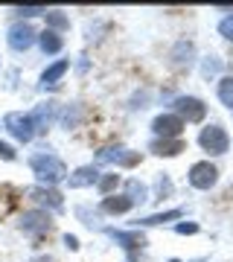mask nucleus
<instances>
[{
    "mask_svg": "<svg viewBox=\"0 0 233 262\" xmlns=\"http://www.w3.org/2000/svg\"><path fill=\"white\" fill-rule=\"evenodd\" d=\"M29 166L35 169V175L41 181H47V184H56V181H61L67 175L65 163L58 158H53L50 151H38V155H32L29 158Z\"/></svg>",
    "mask_w": 233,
    "mask_h": 262,
    "instance_id": "obj_1",
    "label": "nucleus"
},
{
    "mask_svg": "<svg viewBox=\"0 0 233 262\" xmlns=\"http://www.w3.org/2000/svg\"><path fill=\"white\" fill-rule=\"evenodd\" d=\"M198 143H201V149L210 151V155H224V151L230 149V137H227V131L222 125H207L201 134H198Z\"/></svg>",
    "mask_w": 233,
    "mask_h": 262,
    "instance_id": "obj_2",
    "label": "nucleus"
},
{
    "mask_svg": "<svg viewBox=\"0 0 233 262\" xmlns=\"http://www.w3.org/2000/svg\"><path fill=\"white\" fill-rule=\"evenodd\" d=\"M216 181H219V169L210 160H201V163H196V166L189 169V184L196 189H210Z\"/></svg>",
    "mask_w": 233,
    "mask_h": 262,
    "instance_id": "obj_3",
    "label": "nucleus"
},
{
    "mask_svg": "<svg viewBox=\"0 0 233 262\" xmlns=\"http://www.w3.org/2000/svg\"><path fill=\"white\" fill-rule=\"evenodd\" d=\"M175 111L181 114V120L186 117V122H201L207 108H204L201 99H196V96H181V99H175Z\"/></svg>",
    "mask_w": 233,
    "mask_h": 262,
    "instance_id": "obj_4",
    "label": "nucleus"
},
{
    "mask_svg": "<svg viewBox=\"0 0 233 262\" xmlns=\"http://www.w3.org/2000/svg\"><path fill=\"white\" fill-rule=\"evenodd\" d=\"M152 128L158 131L160 137H163V140H169V137H181V131H184V120H181V117H178V114H160L158 120L152 122Z\"/></svg>",
    "mask_w": 233,
    "mask_h": 262,
    "instance_id": "obj_5",
    "label": "nucleus"
},
{
    "mask_svg": "<svg viewBox=\"0 0 233 262\" xmlns=\"http://www.w3.org/2000/svg\"><path fill=\"white\" fill-rule=\"evenodd\" d=\"M3 122H6V128H9L20 143H29L32 137H35V125H32V120L24 117V114H9Z\"/></svg>",
    "mask_w": 233,
    "mask_h": 262,
    "instance_id": "obj_6",
    "label": "nucleus"
},
{
    "mask_svg": "<svg viewBox=\"0 0 233 262\" xmlns=\"http://www.w3.org/2000/svg\"><path fill=\"white\" fill-rule=\"evenodd\" d=\"M32 41H35V29L29 27V24H15L9 27V47L12 50H29L32 47Z\"/></svg>",
    "mask_w": 233,
    "mask_h": 262,
    "instance_id": "obj_7",
    "label": "nucleus"
},
{
    "mask_svg": "<svg viewBox=\"0 0 233 262\" xmlns=\"http://www.w3.org/2000/svg\"><path fill=\"white\" fill-rule=\"evenodd\" d=\"M20 227H24L27 233H47V230H50V215L41 213V210L24 213V219H20Z\"/></svg>",
    "mask_w": 233,
    "mask_h": 262,
    "instance_id": "obj_8",
    "label": "nucleus"
},
{
    "mask_svg": "<svg viewBox=\"0 0 233 262\" xmlns=\"http://www.w3.org/2000/svg\"><path fill=\"white\" fill-rule=\"evenodd\" d=\"M99 160H102V163H108V160H117L120 166H134V163H140V155H137V151L125 155V149H122V146H111V149L99 151Z\"/></svg>",
    "mask_w": 233,
    "mask_h": 262,
    "instance_id": "obj_9",
    "label": "nucleus"
},
{
    "mask_svg": "<svg viewBox=\"0 0 233 262\" xmlns=\"http://www.w3.org/2000/svg\"><path fill=\"white\" fill-rule=\"evenodd\" d=\"M53 117H56V102H44V105H38L35 114H29V120H32L35 131H47V125L53 122Z\"/></svg>",
    "mask_w": 233,
    "mask_h": 262,
    "instance_id": "obj_10",
    "label": "nucleus"
},
{
    "mask_svg": "<svg viewBox=\"0 0 233 262\" xmlns=\"http://www.w3.org/2000/svg\"><path fill=\"white\" fill-rule=\"evenodd\" d=\"M193 56H196L193 41H178L175 47H172V61L175 64H193Z\"/></svg>",
    "mask_w": 233,
    "mask_h": 262,
    "instance_id": "obj_11",
    "label": "nucleus"
},
{
    "mask_svg": "<svg viewBox=\"0 0 233 262\" xmlns=\"http://www.w3.org/2000/svg\"><path fill=\"white\" fill-rule=\"evenodd\" d=\"M155 155H166V158H175V155H181L184 151V140H155L149 146Z\"/></svg>",
    "mask_w": 233,
    "mask_h": 262,
    "instance_id": "obj_12",
    "label": "nucleus"
},
{
    "mask_svg": "<svg viewBox=\"0 0 233 262\" xmlns=\"http://www.w3.org/2000/svg\"><path fill=\"white\" fill-rule=\"evenodd\" d=\"M131 207H134V204H131V201H129L125 195H108V198L102 201V210H105V213H111V215L129 213Z\"/></svg>",
    "mask_w": 233,
    "mask_h": 262,
    "instance_id": "obj_13",
    "label": "nucleus"
},
{
    "mask_svg": "<svg viewBox=\"0 0 233 262\" xmlns=\"http://www.w3.org/2000/svg\"><path fill=\"white\" fill-rule=\"evenodd\" d=\"M29 195L35 198V201H41V204H50L53 210H61V195H58V192H53V189L38 187V189H32Z\"/></svg>",
    "mask_w": 233,
    "mask_h": 262,
    "instance_id": "obj_14",
    "label": "nucleus"
},
{
    "mask_svg": "<svg viewBox=\"0 0 233 262\" xmlns=\"http://www.w3.org/2000/svg\"><path fill=\"white\" fill-rule=\"evenodd\" d=\"M88 184H96V169L93 166H82L76 169V175H70V187H88Z\"/></svg>",
    "mask_w": 233,
    "mask_h": 262,
    "instance_id": "obj_15",
    "label": "nucleus"
},
{
    "mask_svg": "<svg viewBox=\"0 0 233 262\" xmlns=\"http://www.w3.org/2000/svg\"><path fill=\"white\" fill-rule=\"evenodd\" d=\"M67 61H56V64L50 67V70H44V76H41V82H44V88L47 84H50V88H53V84H58V79H61V76L67 73Z\"/></svg>",
    "mask_w": 233,
    "mask_h": 262,
    "instance_id": "obj_16",
    "label": "nucleus"
},
{
    "mask_svg": "<svg viewBox=\"0 0 233 262\" xmlns=\"http://www.w3.org/2000/svg\"><path fill=\"white\" fill-rule=\"evenodd\" d=\"M114 239H117L122 248H129V251H134V248H143V245H146L143 233H114Z\"/></svg>",
    "mask_w": 233,
    "mask_h": 262,
    "instance_id": "obj_17",
    "label": "nucleus"
},
{
    "mask_svg": "<svg viewBox=\"0 0 233 262\" xmlns=\"http://www.w3.org/2000/svg\"><path fill=\"white\" fill-rule=\"evenodd\" d=\"M41 50L44 53H58L61 50V35H56L53 29H47L44 35H41Z\"/></svg>",
    "mask_w": 233,
    "mask_h": 262,
    "instance_id": "obj_18",
    "label": "nucleus"
},
{
    "mask_svg": "<svg viewBox=\"0 0 233 262\" xmlns=\"http://www.w3.org/2000/svg\"><path fill=\"white\" fill-rule=\"evenodd\" d=\"M219 99H222V105L233 108V76H224L219 82Z\"/></svg>",
    "mask_w": 233,
    "mask_h": 262,
    "instance_id": "obj_19",
    "label": "nucleus"
},
{
    "mask_svg": "<svg viewBox=\"0 0 233 262\" xmlns=\"http://www.w3.org/2000/svg\"><path fill=\"white\" fill-rule=\"evenodd\" d=\"M131 204H143L146 201V187L140 181H129V195H125Z\"/></svg>",
    "mask_w": 233,
    "mask_h": 262,
    "instance_id": "obj_20",
    "label": "nucleus"
},
{
    "mask_svg": "<svg viewBox=\"0 0 233 262\" xmlns=\"http://www.w3.org/2000/svg\"><path fill=\"white\" fill-rule=\"evenodd\" d=\"M172 219H181V210H169V213L146 215V219H140V225H160V222H172Z\"/></svg>",
    "mask_w": 233,
    "mask_h": 262,
    "instance_id": "obj_21",
    "label": "nucleus"
},
{
    "mask_svg": "<svg viewBox=\"0 0 233 262\" xmlns=\"http://www.w3.org/2000/svg\"><path fill=\"white\" fill-rule=\"evenodd\" d=\"M47 24H53L56 29H67V18L61 12H47Z\"/></svg>",
    "mask_w": 233,
    "mask_h": 262,
    "instance_id": "obj_22",
    "label": "nucleus"
},
{
    "mask_svg": "<svg viewBox=\"0 0 233 262\" xmlns=\"http://www.w3.org/2000/svg\"><path fill=\"white\" fill-rule=\"evenodd\" d=\"M76 213H79V219H84V225H99V213H91V210H88V207H79V210H76Z\"/></svg>",
    "mask_w": 233,
    "mask_h": 262,
    "instance_id": "obj_23",
    "label": "nucleus"
},
{
    "mask_svg": "<svg viewBox=\"0 0 233 262\" xmlns=\"http://www.w3.org/2000/svg\"><path fill=\"white\" fill-rule=\"evenodd\" d=\"M117 181H120V175H105V178L99 181V192H105V195H108V192L117 187Z\"/></svg>",
    "mask_w": 233,
    "mask_h": 262,
    "instance_id": "obj_24",
    "label": "nucleus"
},
{
    "mask_svg": "<svg viewBox=\"0 0 233 262\" xmlns=\"http://www.w3.org/2000/svg\"><path fill=\"white\" fill-rule=\"evenodd\" d=\"M219 32H222L224 38H230V41H233V15H230V18H224L222 24H219Z\"/></svg>",
    "mask_w": 233,
    "mask_h": 262,
    "instance_id": "obj_25",
    "label": "nucleus"
},
{
    "mask_svg": "<svg viewBox=\"0 0 233 262\" xmlns=\"http://www.w3.org/2000/svg\"><path fill=\"white\" fill-rule=\"evenodd\" d=\"M0 158H3V160H15V149L6 146V143H0Z\"/></svg>",
    "mask_w": 233,
    "mask_h": 262,
    "instance_id": "obj_26",
    "label": "nucleus"
},
{
    "mask_svg": "<svg viewBox=\"0 0 233 262\" xmlns=\"http://www.w3.org/2000/svg\"><path fill=\"white\" fill-rule=\"evenodd\" d=\"M219 58H210V61H204V76H210V73H216V70H219Z\"/></svg>",
    "mask_w": 233,
    "mask_h": 262,
    "instance_id": "obj_27",
    "label": "nucleus"
},
{
    "mask_svg": "<svg viewBox=\"0 0 233 262\" xmlns=\"http://www.w3.org/2000/svg\"><path fill=\"white\" fill-rule=\"evenodd\" d=\"M158 192H160V195H169V192H172V184H169V178H160V181H158Z\"/></svg>",
    "mask_w": 233,
    "mask_h": 262,
    "instance_id": "obj_28",
    "label": "nucleus"
},
{
    "mask_svg": "<svg viewBox=\"0 0 233 262\" xmlns=\"http://www.w3.org/2000/svg\"><path fill=\"white\" fill-rule=\"evenodd\" d=\"M178 233H198V225H178Z\"/></svg>",
    "mask_w": 233,
    "mask_h": 262,
    "instance_id": "obj_29",
    "label": "nucleus"
},
{
    "mask_svg": "<svg viewBox=\"0 0 233 262\" xmlns=\"http://www.w3.org/2000/svg\"><path fill=\"white\" fill-rule=\"evenodd\" d=\"M65 245L70 251H76V248H79V239H76V236H65Z\"/></svg>",
    "mask_w": 233,
    "mask_h": 262,
    "instance_id": "obj_30",
    "label": "nucleus"
},
{
    "mask_svg": "<svg viewBox=\"0 0 233 262\" xmlns=\"http://www.w3.org/2000/svg\"><path fill=\"white\" fill-rule=\"evenodd\" d=\"M18 12H20V15H41L44 9H32V6H29V9H18Z\"/></svg>",
    "mask_w": 233,
    "mask_h": 262,
    "instance_id": "obj_31",
    "label": "nucleus"
},
{
    "mask_svg": "<svg viewBox=\"0 0 233 262\" xmlns=\"http://www.w3.org/2000/svg\"><path fill=\"white\" fill-rule=\"evenodd\" d=\"M32 262H53L50 256H38V259H32Z\"/></svg>",
    "mask_w": 233,
    "mask_h": 262,
    "instance_id": "obj_32",
    "label": "nucleus"
},
{
    "mask_svg": "<svg viewBox=\"0 0 233 262\" xmlns=\"http://www.w3.org/2000/svg\"><path fill=\"white\" fill-rule=\"evenodd\" d=\"M169 262H181V259H169Z\"/></svg>",
    "mask_w": 233,
    "mask_h": 262,
    "instance_id": "obj_33",
    "label": "nucleus"
}]
</instances>
